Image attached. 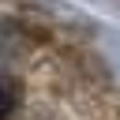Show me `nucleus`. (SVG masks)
Instances as JSON below:
<instances>
[{"label":"nucleus","mask_w":120,"mask_h":120,"mask_svg":"<svg viewBox=\"0 0 120 120\" xmlns=\"http://www.w3.org/2000/svg\"><path fill=\"white\" fill-rule=\"evenodd\" d=\"M11 109H15V90H11L8 79H0V120H8Z\"/></svg>","instance_id":"f257e3e1"}]
</instances>
